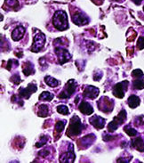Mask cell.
<instances>
[{"instance_id": "cell-4", "label": "cell", "mask_w": 144, "mask_h": 163, "mask_svg": "<svg viewBox=\"0 0 144 163\" xmlns=\"http://www.w3.org/2000/svg\"><path fill=\"white\" fill-rule=\"evenodd\" d=\"M45 42V34H43L40 31H38L37 34L34 37V42H33V45H32V47H31V51L35 52V53L40 51L44 47Z\"/></svg>"}, {"instance_id": "cell-9", "label": "cell", "mask_w": 144, "mask_h": 163, "mask_svg": "<svg viewBox=\"0 0 144 163\" xmlns=\"http://www.w3.org/2000/svg\"><path fill=\"white\" fill-rule=\"evenodd\" d=\"M37 89H38L37 85L34 84V83H31V84H29V86L26 88H20L19 94H20V96H21V97L29 99L31 94L37 91Z\"/></svg>"}, {"instance_id": "cell-20", "label": "cell", "mask_w": 144, "mask_h": 163, "mask_svg": "<svg viewBox=\"0 0 144 163\" xmlns=\"http://www.w3.org/2000/svg\"><path fill=\"white\" fill-rule=\"evenodd\" d=\"M49 114V108L47 105L45 104H42L38 108V115L39 117H47Z\"/></svg>"}, {"instance_id": "cell-28", "label": "cell", "mask_w": 144, "mask_h": 163, "mask_svg": "<svg viewBox=\"0 0 144 163\" xmlns=\"http://www.w3.org/2000/svg\"><path fill=\"white\" fill-rule=\"evenodd\" d=\"M137 46L140 50L144 49V37H140L137 41Z\"/></svg>"}, {"instance_id": "cell-33", "label": "cell", "mask_w": 144, "mask_h": 163, "mask_svg": "<svg viewBox=\"0 0 144 163\" xmlns=\"http://www.w3.org/2000/svg\"><path fill=\"white\" fill-rule=\"evenodd\" d=\"M132 1H133V2H134L136 5H140V4H141V2H142V0H132Z\"/></svg>"}, {"instance_id": "cell-29", "label": "cell", "mask_w": 144, "mask_h": 163, "mask_svg": "<svg viewBox=\"0 0 144 163\" xmlns=\"http://www.w3.org/2000/svg\"><path fill=\"white\" fill-rule=\"evenodd\" d=\"M132 75H133V77H135V78H142V77H143V72L142 71L137 69V70H134Z\"/></svg>"}, {"instance_id": "cell-12", "label": "cell", "mask_w": 144, "mask_h": 163, "mask_svg": "<svg viewBox=\"0 0 144 163\" xmlns=\"http://www.w3.org/2000/svg\"><path fill=\"white\" fill-rule=\"evenodd\" d=\"M89 121L97 129H102L105 126V120L100 116H93L92 118H90Z\"/></svg>"}, {"instance_id": "cell-34", "label": "cell", "mask_w": 144, "mask_h": 163, "mask_svg": "<svg viewBox=\"0 0 144 163\" xmlns=\"http://www.w3.org/2000/svg\"><path fill=\"white\" fill-rule=\"evenodd\" d=\"M113 1H121V0H113Z\"/></svg>"}, {"instance_id": "cell-16", "label": "cell", "mask_w": 144, "mask_h": 163, "mask_svg": "<svg viewBox=\"0 0 144 163\" xmlns=\"http://www.w3.org/2000/svg\"><path fill=\"white\" fill-rule=\"evenodd\" d=\"M132 146L140 152H144V141L142 137H136L132 140Z\"/></svg>"}, {"instance_id": "cell-5", "label": "cell", "mask_w": 144, "mask_h": 163, "mask_svg": "<svg viewBox=\"0 0 144 163\" xmlns=\"http://www.w3.org/2000/svg\"><path fill=\"white\" fill-rule=\"evenodd\" d=\"M76 82L74 81L73 80H69L68 83L66 84L65 86V88L63 89V91L61 92V94H59V98L60 99H67V98H70L72 95V94L75 92L76 89Z\"/></svg>"}, {"instance_id": "cell-15", "label": "cell", "mask_w": 144, "mask_h": 163, "mask_svg": "<svg viewBox=\"0 0 144 163\" xmlns=\"http://www.w3.org/2000/svg\"><path fill=\"white\" fill-rule=\"evenodd\" d=\"M75 161V153L73 152V150H69L67 153L62 154L60 158V161L61 162H73Z\"/></svg>"}, {"instance_id": "cell-10", "label": "cell", "mask_w": 144, "mask_h": 163, "mask_svg": "<svg viewBox=\"0 0 144 163\" xmlns=\"http://www.w3.org/2000/svg\"><path fill=\"white\" fill-rule=\"evenodd\" d=\"M72 20H73V22H74L75 24L79 25V26L87 24V23L89 22V20L87 19V17H86L84 13H80V12H77V13L73 15Z\"/></svg>"}, {"instance_id": "cell-19", "label": "cell", "mask_w": 144, "mask_h": 163, "mask_svg": "<svg viewBox=\"0 0 144 163\" xmlns=\"http://www.w3.org/2000/svg\"><path fill=\"white\" fill-rule=\"evenodd\" d=\"M65 125H66V120H61V121H58L56 123V125H55V134L57 133L56 139L59 138V135L63 131V129L65 128Z\"/></svg>"}, {"instance_id": "cell-2", "label": "cell", "mask_w": 144, "mask_h": 163, "mask_svg": "<svg viewBox=\"0 0 144 163\" xmlns=\"http://www.w3.org/2000/svg\"><path fill=\"white\" fill-rule=\"evenodd\" d=\"M83 125L80 119L77 116H73L72 119L70 120V127L67 130V135L68 136H77L78 135H80V133L82 131Z\"/></svg>"}, {"instance_id": "cell-18", "label": "cell", "mask_w": 144, "mask_h": 163, "mask_svg": "<svg viewBox=\"0 0 144 163\" xmlns=\"http://www.w3.org/2000/svg\"><path fill=\"white\" fill-rule=\"evenodd\" d=\"M140 102H141L140 98H139L138 96L134 95V94L131 95V96L128 98V100H127V102H128L129 107H130V108H132V109H134V108H135V107L139 106Z\"/></svg>"}, {"instance_id": "cell-27", "label": "cell", "mask_w": 144, "mask_h": 163, "mask_svg": "<svg viewBox=\"0 0 144 163\" xmlns=\"http://www.w3.org/2000/svg\"><path fill=\"white\" fill-rule=\"evenodd\" d=\"M134 87L136 89H143L144 88V82L143 80H134Z\"/></svg>"}, {"instance_id": "cell-13", "label": "cell", "mask_w": 144, "mask_h": 163, "mask_svg": "<svg viewBox=\"0 0 144 163\" xmlns=\"http://www.w3.org/2000/svg\"><path fill=\"white\" fill-rule=\"evenodd\" d=\"M79 111L82 112L83 114H86V115H91L93 112V107L91 106L90 103H88L87 102H82L79 106H78Z\"/></svg>"}, {"instance_id": "cell-3", "label": "cell", "mask_w": 144, "mask_h": 163, "mask_svg": "<svg viewBox=\"0 0 144 163\" xmlns=\"http://www.w3.org/2000/svg\"><path fill=\"white\" fill-rule=\"evenodd\" d=\"M125 120H126V112H125L124 110H123V111H121V112H119V114L108 125V129H109V131H110V132H114L115 130H117V128H118L121 124H123V122Z\"/></svg>"}, {"instance_id": "cell-32", "label": "cell", "mask_w": 144, "mask_h": 163, "mask_svg": "<svg viewBox=\"0 0 144 163\" xmlns=\"http://www.w3.org/2000/svg\"><path fill=\"white\" fill-rule=\"evenodd\" d=\"M50 154V152H48V150H44V151H41L39 153V155L40 156H43V157H46Z\"/></svg>"}, {"instance_id": "cell-22", "label": "cell", "mask_w": 144, "mask_h": 163, "mask_svg": "<svg viewBox=\"0 0 144 163\" xmlns=\"http://www.w3.org/2000/svg\"><path fill=\"white\" fill-rule=\"evenodd\" d=\"M93 139H94V135H88L84 136L83 138H81V139L79 140V143H80V145L86 143L87 146H89V145L92 143V141H93Z\"/></svg>"}, {"instance_id": "cell-1", "label": "cell", "mask_w": 144, "mask_h": 163, "mask_svg": "<svg viewBox=\"0 0 144 163\" xmlns=\"http://www.w3.org/2000/svg\"><path fill=\"white\" fill-rule=\"evenodd\" d=\"M52 23L54 27L59 31H64L69 28L68 24V17L64 11H57L52 18Z\"/></svg>"}, {"instance_id": "cell-6", "label": "cell", "mask_w": 144, "mask_h": 163, "mask_svg": "<svg viewBox=\"0 0 144 163\" xmlns=\"http://www.w3.org/2000/svg\"><path fill=\"white\" fill-rule=\"evenodd\" d=\"M128 85H129V82L127 80H124V81L117 83L114 87V95L117 98H123L124 96V92L126 91L127 88H128Z\"/></svg>"}, {"instance_id": "cell-30", "label": "cell", "mask_w": 144, "mask_h": 163, "mask_svg": "<svg viewBox=\"0 0 144 163\" xmlns=\"http://www.w3.org/2000/svg\"><path fill=\"white\" fill-rule=\"evenodd\" d=\"M11 80L13 82L14 84L18 85V84H20V82H21V78H20V76H19L18 74H16V75H14V76L11 79Z\"/></svg>"}, {"instance_id": "cell-26", "label": "cell", "mask_w": 144, "mask_h": 163, "mask_svg": "<svg viewBox=\"0 0 144 163\" xmlns=\"http://www.w3.org/2000/svg\"><path fill=\"white\" fill-rule=\"evenodd\" d=\"M5 3L8 6L13 7V8H16L19 6V2L18 0H5Z\"/></svg>"}, {"instance_id": "cell-11", "label": "cell", "mask_w": 144, "mask_h": 163, "mask_svg": "<svg viewBox=\"0 0 144 163\" xmlns=\"http://www.w3.org/2000/svg\"><path fill=\"white\" fill-rule=\"evenodd\" d=\"M99 93H100V90H99L97 87L90 86V87H86V88L85 89L84 95H85V97L89 98V99H95V98L98 96Z\"/></svg>"}, {"instance_id": "cell-35", "label": "cell", "mask_w": 144, "mask_h": 163, "mask_svg": "<svg viewBox=\"0 0 144 163\" xmlns=\"http://www.w3.org/2000/svg\"><path fill=\"white\" fill-rule=\"evenodd\" d=\"M143 11H144V6H143Z\"/></svg>"}, {"instance_id": "cell-17", "label": "cell", "mask_w": 144, "mask_h": 163, "mask_svg": "<svg viewBox=\"0 0 144 163\" xmlns=\"http://www.w3.org/2000/svg\"><path fill=\"white\" fill-rule=\"evenodd\" d=\"M22 72L23 73L26 75V76H29L31 75L35 72L34 70V67H33V64L30 62V61H26L24 64H23V68H22Z\"/></svg>"}, {"instance_id": "cell-23", "label": "cell", "mask_w": 144, "mask_h": 163, "mask_svg": "<svg viewBox=\"0 0 144 163\" xmlns=\"http://www.w3.org/2000/svg\"><path fill=\"white\" fill-rule=\"evenodd\" d=\"M52 98H53V94L47 91L43 92L39 95V100H43V101H51L52 100Z\"/></svg>"}, {"instance_id": "cell-25", "label": "cell", "mask_w": 144, "mask_h": 163, "mask_svg": "<svg viewBox=\"0 0 144 163\" xmlns=\"http://www.w3.org/2000/svg\"><path fill=\"white\" fill-rule=\"evenodd\" d=\"M56 110H57V112H59V113H61V114H64V115L69 114V109L65 105H59V106H57Z\"/></svg>"}, {"instance_id": "cell-8", "label": "cell", "mask_w": 144, "mask_h": 163, "mask_svg": "<svg viewBox=\"0 0 144 163\" xmlns=\"http://www.w3.org/2000/svg\"><path fill=\"white\" fill-rule=\"evenodd\" d=\"M55 53L56 55L59 58V61L61 64H63L67 61H69L71 59V54L67 51L66 49H64L63 47H57L55 48Z\"/></svg>"}, {"instance_id": "cell-21", "label": "cell", "mask_w": 144, "mask_h": 163, "mask_svg": "<svg viewBox=\"0 0 144 163\" xmlns=\"http://www.w3.org/2000/svg\"><path fill=\"white\" fill-rule=\"evenodd\" d=\"M45 82L49 87H57V86L60 84V82L58 81L57 80L53 79L51 76H46V77L45 78Z\"/></svg>"}, {"instance_id": "cell-31", "label": "cell", "mask_w": 144, "mask_h": 163, "mask_svg": "<svg viewBox=\"0 0 144 163\" xmlns=\"http://www.w3.org/2000/svg\"><path fill=\"white\" fill-rule=\"evenodd\" d=\"M47 140H48V138H47V137H45V138H44V140H43V138H41V141H40V142H38V143H36V146H37V147H41V146H43L44 144H45V143H46Z\"/></svg>"}, {"instance_id": "cell-7", "label": "cell", "mask_w": 144, "mask_h": 163, "mask_svg": "<svg viewBox=\"0 0 144 163\" xmlns=\"http://www.w3.org/2000/svg\"><path fill=\"white\" fill-rule=\"evenodd\" d=\"M114 102L112 100L109 99L108 97H103L101 99V101L98 102V107L99 110L103 111L105 113H109V112H112L113 110Z\"/></svg>"}, {"instance_id": "cell-14", "label": "cell", "mask_w": 144, "mask_h": 163, "mask_svg": "<svg viewBox=\"0 0 144 163\" xmlns=\"http://www.w3.org/2000/svg\"><path fill=\"white\" fill-rule=\"evenodd\" d=\"M25 33V29L22 26H18L14 31L12 32V39L14 41H18L23 37Z\"/></svg>"}, {"instance_id": "cell-24", "label": "cell", "mask_w": 144, "mask_h": 163, "mask_svg": "<svg viewBox=\"0 0 144 163\" xmlns=\"http://www.w3.org/2000/svg\"><path fill=\"white\" fill-rule=\"evenodd\" d=\"M124 132L126 133L128 135H130V136H135V135H137V131H136L134 128H132L130 126L124 127Z\"/></svg>"}]
</instances>
